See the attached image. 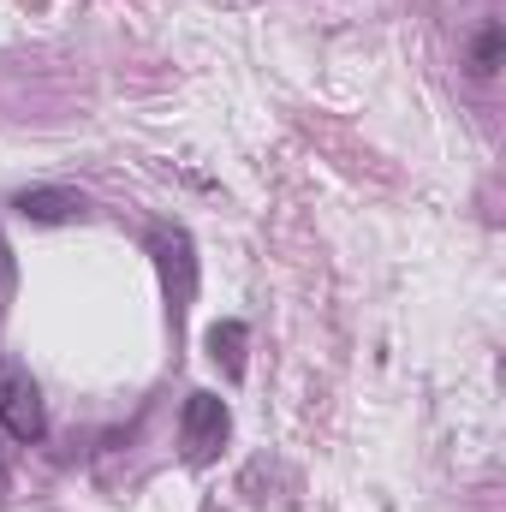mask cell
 I'll list each match as a JSON object with an SVG mask.
<instances>
[{"instance_id":"cell-6","label":"cell","mask_w":506,"mask_h":512,"mask_svg":"<svg viewBox=\"0 0 506 512\" xmlns=\"http://www.w3.org/2000/svg\"><path fill=\"white\" fill-rule=\"evenodd\" d=\"M209 358L227 364V376H245V322H215L209 328Z\"/></svg>"},{"instance_id":"cell-3","label":"cell","mask_w":506,"mask_h":512,"mask_svg":"<svg viewBox=\"0 0 506 512\" xmlns=\"http://www.w3.org/2000/svg\"><path fill=\"white\" fill-rule=\"evenodd\" d=\"M24 221H36V227H72V221H84L90 215V203L78 197V191H66V185H36V191H18V203H12Z\"/></svg>"},{"instance_id":"cell-1","label":"cell","mask_w":506,"mask_h":512,"mask_svg":"<svg viewBox=\"0 0 506 512\" xmlns=\"http://www.w3.org/2000/svg\"><path fill=\"white\" fill-rule=\"evenodd\" d=\"M0 429H6L12 441H24V447L48 435L42 387H36V376H30L12 352H0Z\"/></svg>"},{"instance_id":"cell-2","label":"cell","mask_w":506,"mask_h":512,"mask_svg":"<svg viewBox=\"0 0 506 512\" xmlns=\"http://www.w3.org/2000/svg\"><path fill=\"white\" fill-rule=\"evenodd\" d=\"M227 429H233V417H227V399H215V393H191V399H185L179 441H185V459H191V465H209V459L221 453Z\"/></svg>"},{"instance_id":"cell-4","label":"cell","mask_w":506,"mask_h":512,"mask_svg":"<svg viewBox=\"0 0 506 512\" xmlns=\"http://www.w3.org/2000/svg\"><path fill=\"white\" fill-rule=\"evenodd\" d=\"M149 245H155V262H161V274H167V280L179 274V298L191 304V292H197V256H191V239H185L179 227H155V233H149Z\"/></svg>"},{"instance_id":"cell-5","label":"cell","mask_w":506,"mask_h":512,"mask_svg":"<svg viewBox=\"0 0 506 512\" xmlns=\"http://www.w3.org/2000/svg\"><path fill=\"white\" fill-rule=\"evenodd\" d=\"M501 54H506V24L501 18H489L483 30H477V42H471V78H495L501 72Z\"/></svg>"},{"instance_id":"cell-7","label":"cell","mask_w":506,"mask_h":512,"mask_svg":"<svg viewBox=\"0 0 506 512\" xmlns=\"http://www.w3.org/2000/svg\"><path fill=\"white\" fill-rule=\"evenodd\" d=\"M12 292H18V262H12V245H6V233H0V310L12 304Z\"/></svg>"}]
</instances>
